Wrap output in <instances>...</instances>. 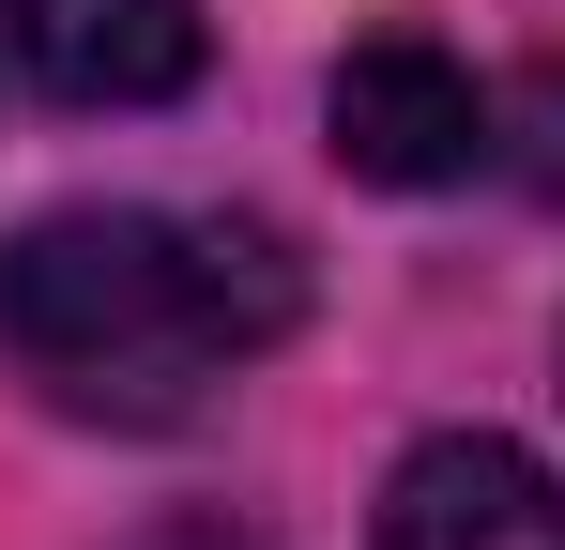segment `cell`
Instances as JSON below:
<instances>
[{
  "instance_id": "cell-1",
  "label": "cell",
  "mask_w": 565,
  "mask_h": 550,
  "mask_svg": "<svg viewBox=\"0 0 565 550\" xmlns=\"http://www.w3.org/2000/svg\"><path fill=\"white\" fill-rule=\"evenodd\" d=\"M290 321H306V261L260 214L77 199L0 245V367L77 429H184Z\"/></svg>"
},
{
  "instance_id": "cell-5",
  "label": "cell",
  "mask_w": 565,
  "mask_h": 550,
  "mask_svg": "<svg viewBox=\"0 0 565 550\" xmlns=\"http://www.w3.org/2000/svg\"><path fill=\"white\" fill-rule=\"evenodd\" d=\"M138 550H260V536H230V520H169V536H138Z\"/></svg>"
},
{
  "instance_id": "cell-4",
  "label": "cell",
  "mask_w": 565,
  "mask_h": 550,
  "mask_svg": "<svg viewBox=\"0 0 565 550\" xmlns=\"http://www.w3.org/2000/svg\"><path fill=\"white\" fill-rule=\"evenodd\" d=\"M367 550H565V474L489 444V429H444V444L397 458Z\"/></svg>"
},
{
  "instance_id": "cell-2",
  "label": "cell",
  "mask_w": 565,
  "mask_h": 550,
  "mask_svg": "<svg viewBox=\"0 0 565 550\" xmlns=\"http://www.w3.org/2000/svg\"><path fill=\"white\" fill-rule=\"evenodd\" d=\"M321 123H337V169L352 183H473L489 169V92H473V62L413 46V31L352 46L337 92H321Z\"/></svg>"
},
{
  "instance_id": "cell-3",
  "label": "cell",
  "mask_w": 565,
  "mask_h": 550,
  "mask_svg": "<svg viewBox=\"0 0 565 550\" xmlns=\"http://www.w3.org/2000/svg\"><path fill=\"white\" fill-rule=\"evenodd\" d=\"M0 77L62 107H169L199 77V0H0Z\"/></svg>"
}]
</instances>
